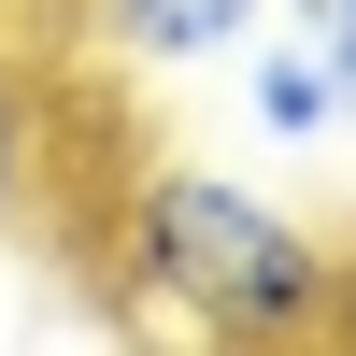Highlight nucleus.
<instances>
[{
	"label": "nucleus",
	"mask_w": 356,
	"mask_h": 356,
	"mask_svg": "<svg viewBox=\"0 0 356 356\" xmlns=\"http://www.w3.org/2000/svg\"><path fill=\"white\" fill-rule=\"evenodd\" d=\"M114 271L157 328H214V342H314L342 314V257L314 243L285 200H257L243 171H129L114 200Z\"/></svg>",
	"instance_id": "nucleus-1"
},
{
	"label": "nucleus",
	"mask_w": 356,
	"mask_h": 356,
	"mask_svg": "<svg viewBox=\"0 0 356 356\" xmlns=\"http://www.w3.org/2000/svg\"><path fill=\"white\" fill-rule=\"evenodd\" d=\"M257 29H271V0H72V57H100V72H143V86L228 72Z\"/></svg>",
	"instance_id": "nucleus-2"
},
{
	"label": "nucleus",
	"mask_w": 356,
	"mask_h": 356,
	"mask_svg": "<svg viewBox=\"0 0 356 356\" xmlns=\"http://www.w3.org/2000/svg\"><path fill=\"white\" fill-rule=\"evenodd\" d=\"M257 129H271V143H342V129H356V114H342V72H328V43H314V15L257 29Z\"/></svg>",
	"instance_id": "nucleus-3"
},
{
	"label": "nucleus",
	"mask_w": 356,
	"mask_h": 356,
	"mask_svg": "<svg viewBox=\"0 0 356 356\" xmlns=\"http://www.w3.org/2000/svg\"><path fill=\"white\" fill-rule=\"evenodd\" d=\"M29 157H43V86H29V57L0 43V228H15V200H29Z\"/></svg>",
	"instance_id": "nucleus-4"
},
{
	"label": "nucleus",
	"mask_w": 356,
	"mask_h": 356,
	"mask_svg": "<svg viewBox=\"0 0 356 356\" xmlns=\"http://www.w3.org/2000/svg\"><path fill=\"white\" fill-rule=\"evenodd\" d=\"M314 15V43H328V72H342V114H356V0H300Z\"/></svg>",
	"instance_id": "nucleus-5"
},
{
	"label": "nucleus",
	"mask_w": 356,
	"mask_h": 356,
	"mask_svg": "<svg viewBox=\"0 0 356 356\" xmlns=\"http://www.w3.org/2000/svg\"><path fill=\"white\" fill-rule=\"evenodd\" d=\"M328 328H342V342H356V257H342V314H328Z\"/></svg>",
	"instance_id": "nucleus-6"
}]
</instances>
